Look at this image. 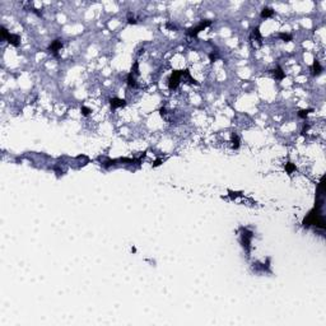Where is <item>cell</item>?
Returning <instances> with one entry per match:
<instances>
[{
	"label": "cell",
	"mask_w": 326,
	"mask_h": 326,
	"mask_svg": "<svg viewBox=\"0 0 326 326\" xmlns=\"http://www.w3.org/2000/svg\"><path fill=\"white\" fill-rule=\"evenodd\" d=\"M211 24V22L209 21V19H205V21L200 22V24H197L196 27H193V28H189L187 29V36H191V37H195L197 36L201 31H204V29L206 28V27H209Z\"/></svg>",
	"instance_id": "3957f363"
},
{
	"label": "cell",
	"mask_w": 326,
	"mask_h": 326,
	"mask_svg": "<svg viewBox=\"0 0 326 326\" xmlns=\"http://www.w3.org/2000/svg\"><path fill=\"white\" fill-rule=\"evenodd\" d=\"M110 105H111V108H112V110H116V108H119V107H124V106H125L126 105V101L115 97V98H111L110 99Z\"/></svg>",
	"instance_id": "5b68a950"
},
{
	"label": "cell",
	"mask_w": 326,
	"mask_h": 326,
	"mask_svg": "<svg viewBox=\"0 0 326 326\" xmlns=\"http://www.w3.org/2000/svg\"><path fill=\"white\" fill-rule=\"evenodd\" d=\"M252 38H255V41H259V43H261V40H263V37H261V35H260L259 27H256V28L252 29Z\"/></svg>",
	"instance_id": "7c38bea8"
},
{
	"label": "cell",
	"mask_w": 326,
	"mask_h": 326,
	"mask_svg": "<svg viewBox=\"0 0 326 326\" xmlns=\"http://www.w3.org/2000/svg\"><path fill=\"white\" fill-rule=\"evenodd\" d=\"M80 111H82V115H83V116H89V113L92 112V111H90V108H88V107H85V106H82Z\"/></svg>",
	"instance_id": "e0dca14e"
},
{
	"label": "cell",
	"mask_w": 326,
	"mask_h": 326,
	"mask_svg": "<svg viewBox=\"0 0 326 326\" xmlns=\"http://www.w3.org/2000/svg\"><path fill=\"white\" fill-rule=\"evenodd\" d=\"M182 75H184V70H173V72H172L171 76L168 78V88L171 90L176 89L177 87H179L180 80H181V78H182Z\"/></svg>",
	"instance_id": "6da1fadb"
},
{
	"label": "cell",
	"mask_w": 326,
	"mask_h": 326,
	"mask_svg": "<svg viewBox=\"0 0 326 326\" xmlns=\"http://www.w3.org/2000/svg\"><path fill=\"white\" fill-rule=\"evenodd\" d=\"M232 148L233 149H238L240 148V138H238L237 134L232 135Z\"/></svg>",
	"instance_id": "8fae6325"
},
{
	"label": "cell",
	"mask_w": 326,
	"mask_h": 326,
	"mask_svg": "<svg viewBox=\"0 0 326 326\" xmlns=\"http://www.w3.org/2000/svg\"><path fill=\"white\" fill-rule=\"evenodd\" d=\"M295 170H297V168H295V166H294L293 163H291V162L285 163V171H287V172L289 173V174H292V173H293Z\"/></svg>",
	"instance_id": "4fadbf2b"
},
{
	"label": "cell",
	"mask_w": 326,
	"mask_h": 326,
	"mask_svg": "<svg viewBox=\"0 0 326 326\" xmlns=\"http://www.w3.org/2000/svg\"><path fill=\"white\" fill-rule=\"evenodd\" d=\"M6 41L10 43V45L18 47V46L21 45V37H19L18 35H14V33H10V35L8 36V38H6Z\"/></svg>",
	"instance_id": "8992f818"
},
{
	"label": "cell",
	"mask_w": 326,
	"mask_h": 326,
	"mask_svg": "<svg viewBox=\"0 0 326 326\" xmlns=\"http://www.w3.org/2000/svg\"><path fill=\"white\" fill-rule=\"evenodd\" d=\"M312 111H313L312 108H308V110H301L300 112H298V116H300L301 119H306V117H307V115H308V113H310V112H312Z\"/></svg>",
	"instance_id": "5bb4252c"
},
{
	"label": "cell",
	"mask_w": 326,
	"mask_h": 326,
	"mask_svg": "<svg viewBox=\"0 0 326 326\" xmlns=\"http://www.w3.org/2000/svg\"><path fill=\"white\" fill-rule=\"evenodd\" d=\"M242 231V246L245 247L247 254H250V250H251V240L254 237V233L251 231L246 229V228H241Z\"/></svg>",
	"instance_id": "7a4b0ae2"
},
{
	"label": "cell",
	"mask_w": 326,
	"mask_h": 326,
	"mask_svg": "<svg viewBox=\"0 0 326 326\" xmlns=\"http://www.w3.org/2000/svg\"><path fill=\"white\" fill-rule=\"evenodd\" d=\"M127 85L129 87H136V79H135V74L130 73L127 75Z\"/></svg>",
	"instance_id": "30bf717a"
},
{
	"label": "cell",
	"mask_w": 326,
	"mask_h": 326,
	"mask_svg": "<svg viewBox=\"0 0 326 326\" xmlns=\"http://www.w3.org/2000/svg\"><path fill=\"white\" fill-rule=\"evenodd\" d=\"M324 70V68L320 65V63L317 61V60H315L313 61V65H312V74L316 76V75H320L321 72Z\"/></svg>",
	"instance_id": "52a82bcc"
},
{
	"label": "cell",
	"mask_w": 326,
	"mask_h": 326,
	"mask_svg": "<svg viewBox=\"0 0 326 326\" xmlns=\"http://www.w3.org/2000/svg\"><path fill=\"white\" fill-rule=\"evenodd\" d=\"M159 113H161V116H164V115H166V108H164V107H162V108L159 110Z\"/></svg>",
	"instance_id": "44dd1931"
},
{
	"label": "cell",
	"mask_w": 326,
	"mask_h": 326,
	"mask_svg": "<svg viewBox=\"0 0 326 326\" xmlns=\"http://www.w3.org/2000/svg\"><path fill=\"white\" fill-rule=\"evenodd\" d=\"M278 36H279V38H282V40H283V41H285V42L292 41V36H291V35H288V33H283V32H280Z\"/></svg>",
	"instance_id": "9a60e30c"
},
{
	"label": "cell",
	"mask_w": 326,
	"mask_h": 326,
	"mask_svg": "<svg viewBox=\"0 0 326 326\" xmlns=\"http://www.w3.org/2000/svg\"><path fill=\"white\" fill-rule=\"evenodd\" d=\"M274 15V10L271 8H264L261 12V18H270Z\"/></svg>",
	"instance_id": "9c48e42d"
},
{
	"label": "cell",
	"mask_w": 326,
	"mask_h": 326,
	"mask_svg": "<svg viewBox=\"0 0 326 326\" xmlns=\"http://www.w3.org/2000/svg\"><path fill=\"white\" fill-rule=\"evenodd\" d=\"M273 74H274L275 79H278V80L284 79V76H285V73L283 72V69H282L280 66H278L277 69H274V70H273Z\"/></svg>",
	"instance_id": "ba28073f"
},
{
	"label": "cell",
	"mask_w": 326,
	"mask_h": 326,
	"mask_svg": "<svg viewBox=\"0 0 326 326\" xmlns=\"http://www.w3.org/2000/svg\"><path fill=\"white\" fill-rule=\"evenodd\" d=\"M161 163H162V161H161V159H157V161H156V162H154V164H153V167H157V166H159V164H161Z\"/></svg>",
	"instance_id": "7402d4cb"
},
{
	"label": "cell",
	"mask_w": 326,
	"mask_h": 326,
	"mask_svg": "<svg viewBox=\"0 0 326 326\" xmlns=\"http://www.w3.org/2000/svg\"><path fill=\"white\" fill-rule=\"evenodd\" d=\"M229 194H231V197H232V199H234V197L238 196V195H237L238 193H233V191H231V190H229Z\"/></svg>",
	"instance_id": "ffe728a7"
},
{
	"label": "cell",
	"mask_w": 326,
	"mask_h": 326,
	"mask_svg": "<svg viewBox=\"0 0 326 326\" xmlns=\"http://www.w3.org/2000/svg\"><path fill=\"white\" fill-rule=\"evenodd\" d=\"M308 129H310V125H304V127H303V130H302V133H301V134H302V135H303V136H304V135H306V133H307V130H308Z\"/></svg>",
	"instance_id": "d6986e66"
},
{
	"label": "cell",
	"mask_w": 326,
	"mask_h": 326,
	"mask_svg": "<svg viewBox=\"0 0 326 326\" xmlns=\"http://www.w3.org/2000/svg\"><path fill=\"white\" fill-rule=\"evenodd\" d=\"M0 33H1V38H4V40H6V38H8V36L10 35V33L8 32V29H6L4 26L0 27Z\"/></svg>",
	"instance_id": "2e32d148"
},
{
	"label": "cell",
	"mask_w": 326,
	"mask_h": 326,
	"mask_svg": "<svg viewBox=\"0 0 326 326\" xmlns=\"http://www.w3.org/2000/svg\"><path fill=\"white\" fill-rule=\"evenodd\" d=\"M127 23H129V24H136V21H135V18H131V17H129V19H127Z\"/></svg>",
	"instance_id": "ac0fdd59"
},
{
	"label": "cell",
	"mask_w": 326,
	"mask_h": 326,
	"mask_svg": "<svg viewBox=\"0 0 326 326\" xmlns=\"http://www.w3.org/2000/svg\"><path fill=\"white\" fill-rule=\"evenodd\" d=\"M61 47H63V40L58 38V40H55V41L51 42V45H50L49 50H50V51H51L55 56H59L58 52L60 51V50H61Z\"/></svg>",
	"instance_id": "277c9868"
}]
</instances>
